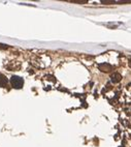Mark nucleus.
<instances>
[{
  "label": "nucleus",
  "mask_w": 131,
  "mask_h": 147,
  "mask_svg": "<svg viewBox=\"0 0 131 147\" xmlns=\"http://www.w3.org/2000/svg\"><path fill=\"white\" fill-rule=\"evenodd\" d=\"M10 84L15 89H21L24 85V80H23L22 77L19 76H13L10 78Z\"/></svg>",
  "instance_id": "1"
},
{
  "label": "nucleus",
  "mask_w": 131,
  "mask_h": 147,
  "mask_svg": "<svg viewBox=\"0 0 131 147\" xmlns=\"http://www.w3.org/2000/svg\"><path fill=\"white\" fill-rule=\"evenodd\" d=\"M98 68L103 73H109L113 71V66L109 63H101L98 65Z\"/></svg>",
  "instance_id": "2"
},
{
  "label": "nucleus",
  "mask_w": 131,
  "mask_h": 147,
  "mask_svg": "<svg viewBox=\"0 0 131 147\" xmlns=\"http://www.w3.org/2000/svg\"><path fill=\"white\" fill-rule=\"evenodd\" d=\"M110 78H111V82L113 83H119L122 80V76L119 73H115L111 75Z\"/></svg>",
  "instance_id": "3"
},
{
  "label": "nucleus",
  "mask_w": 131,
  "mask_h": 147,
  "mask_svg": "<svg viewBox=\"0 0 131 147\" xmlns=\"http://www.w3.org/2000/svg\"><path fill=\"white\" fill-rule=\"evenodd\" d=\"M7 82H8V80H7L6 77L2 74H0V87H5Z\"/></svg>",
  "instance_id": "4"
},
{
  "label": "nucleus",
  "mask_w": 131,
  "mask_h": 147,
  "mask_svg": "<svg viewBox=\"0 0 131 147\" xmlns=\"http://www.w3.org/2000/svg\"><path fill=\"white\" fill-rule=\"evenodd\" d=\"M69 2H73V3H87V0H69Z\"/></svg>",
  "instance_id": "5"
},
{
  "label": "nucleus",
  "mask_w": 131,
  "mask_h": 147,
  "mask_svg": "<svg viewBox=\"0 0 131 147\" xmlns=\"http://www.w3.org/2000/svg\"><path fill=\"white\" fill-rule=\"evenodd\" d=\"M101 3H103V4H114V3H117V2H115V1H109V0H102Z\"/></svg>",
  "instance_id": "6"
},
{
  "label": "nucleus",
  "mask_w": 131,
  "mask_h": 147,
  "mask_svg": "<svg viewBox=\"0 0 131 147\" xmlns=\"http://www.w3.org/2000/svg\"><path fill=\"white\" fill-rule=\"evenodd\" d=\"M8 47L7 46H5L4 44H0V49H7Z\"/></svg>",
  "instance_id": "7"
},
{
  "label": "nucleus",
  "mask_w": 131,
  "mask_h": 147,
  "mask_svg": "<svg viewBox=\"0 0 131 147\" xmlns=\"http://www.w3.org/2000/svg\"><path fill=\"white\" fill-rule=\"evenodd\" d=\"M129 66L131 67V58H130V59H129Z\"/></svg>",
  "instance_id": "8"
}]
</instances>
